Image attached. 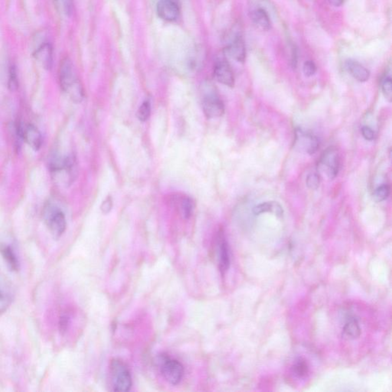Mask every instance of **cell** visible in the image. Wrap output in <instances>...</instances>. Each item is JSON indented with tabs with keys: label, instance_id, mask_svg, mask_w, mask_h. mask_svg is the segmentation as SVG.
Listing matches in <instances>:
<instances>
[{
	"label": "cell",
	"instance_id": "obj_19",
	"mask_svg": "<svg viewBox=\"0 0 392 392\" xmlns=\"http://www.w3.org/2000/svg\"><path fill=\"white\" fill-rule=\"evenodd\" d=\"M361 334V329L358 320L351 318L347 322L343 327V336L350 340H356Z\"/></svg>",
	"mask_w": 392,
	"mask_h": 392
},
{
	"label": "cell",
	"instance_id": "obj_29",
	"mask_svg": "<svg viewBox=\"0 0 392 392\" xmlns=\"http://www.w3.org/2000/svg\"><path fill=\"white\" fill-rule=\"evenodd\" d=\"M362 134L366 140L372 141L375 139V132L371 127L368 126H363L362 128Z\"/></svg>",
	"mask_w": 392,
	"mask_h": 392
},
{
	"label": "cell",
	"instance_id": "obj_5",
	"mask_svg": "<svg viewBox=\"0 0 392 392\" xmlns=\"http://www.w3.org/2000/svg\"><path fill=\"white\" fill-rule=\"evenodd\" d=\"M44 219L46 225L54 238H58L65 232L67 227L66 218L62 211L57 207L48 205L44 210Z\"/></svg>",
	"mask_w": 392,
	"mask_h": 392
},
{
	"label": "cell",
	"instance_id": "obj_7",
	"mask_svg": "<svg viewBox=\"0 0 392 392\" xmlns=\"http://www.w3.org/2000/svg\"><path fill=\"white\" fill-rule=\"evenodd\" d=\"M294 146L300 151L312 155L314 154L320 147V142L315 135L298 129L295 133Z\"/></svg>",
	"mask_w": 392,
	"mask_h": 392
},
{
	"label": "cell",
	"instance_id": "obj_23",
	"mask_svg": "<svg viewBox=\"0 0 392 392\" xmlns=\"http://www.w3.org/2000/svg\"><path fill=\"white\" fill-rule=\"evenodd\" d=\"M151 113V105L148 100L143 102L137 110V118L141 122H145L149 119Z\"/></svg>",
	"mask_w": 392,
	"mask_h": 392
},
{
	"label": "cell",
	"instance_id": "obj_11",
	"mask_svg": "<svg viewBox=\"0 0 392 392\" xmlns=\"http://www.w3.org/2000/svg\"><path fill=\"white\" fill-rule=\"evenodd\" d=\"M13 287L9 280L0 272V314L5 312L13 300Z\"/></svg>",
	"mask_w": 392,
	"mask_h": 392
},
{
	"label": "cell",
	"instance_id": "obj_24",
	"mask_svg": "<svg viewBox=\"0 0 392 392\" xmlns=\"http://www.w3.org/2000/svg\"><path fill=\"white\" fill-rule=\"evenodd\" d=\"M382 90L386 99L389 102L392 100V80L390 76H387L382 83Z\"/></svg>",
	"mask_w": 392,
	"mask_h": 392
},
{
	"label": "cell",
	"instance_id": "obj_9",
	"mask_svg": "<svg viewBox=\"0 0 392 392\" xmlns=\"http://www.w3.org/2000/svg\"><path fill=\"white\" fill-rule=\"evenodd\" d=\"M158 15L167 21H174L180 15V8L177 0H159L156 5Z\"/></svg>",
	"mask_w": 392,
	"mask_h": 392
},
{
	"label": "cell",
	"instance_id": "obj_17",
	"mask_svg": "<svg viewBox=\"0 0 392 392\" xmlns=\"http://www.w3.org/2000/svg\"><path fill=\"white\" fill-rule=\"evenodd\" d=\"M253 213L255 215H261L263 213H272L276 216L281 218L284 215V209L281 204L271 201L256 205L253 209Z\"/></svg>",
	"mask_w": 392,
	"mask_h": 392
},
{
	"label": "cell",
	"instance_id": "obj_30",
	"mask_svg": "<svg viewBox=\"0 0 392 392\" xmlns=\"http://www.w3.org/2000/svg\"><path fill=\"white\" fill-rule=\"evenodd\" d=\"M69 324V317L67 314H64L61 316L59 320V330L61 334H64L67 330Z\"/></svg>",
	"mask_w": 392,
	"mask_h": 392
},
{
	"label": "cell",
	"instance_id": "obj_1",
	"mask_svg": "<svg viewBox=\"0 0 392 392\" xmlns=\"http://www.w3.org/2000/svg\"><path fill=\"white\" fill-rule=\"evenodd\" d=\"M60 85L63 91L71 97L75 103H80L84 99V91L79 83L72 61L69 57H65L61 61L59 68Z\"/></svg>",
	"mask_w": 392,
	"mask_h": 392
},
{
	"label": "cell",
	"instance_id": "obj_15",
	"mask_svg": "<svg viewBox=\"0 0 392 392\" xmlns=\"http://www.w3.org/2000/svg\"><path fill=\"white\" fill-rule=\"evenodd\" d=\"M251 21L254 25L261 31H268L271 28V18L268 11L263 8H255L251 13Z\"/></svg>",
	"mask_w": 392,
	"mask_h": 392
},
{
	"label": "cell",
	"instance_id": "obj_18",
	"mask_svg": "<svg viewBox=\"0 0 392 392\" xmlns=\"http://www.w3.org/2000/svg\"><path fill=\"white\" fill-rule=\"evenodd\" d=\"M0 253L5 263L8 264L11 271H18L19 268V263L18 258L14 252L13 249L9 245H0Z\"/></svg>",
	"mask_w": 392,
	"mask_h": 392
},
{
	"label": "cell",
	"instance_id": "obj_8",
	"mask_svg": "<svg viewBox=\"0 0 392 392\" xmlns=\"http://www.w3.org/2000/svg\"><path fill=\"white\" fill-rule=\"evenodd\" d=\"M217 256H218V268L222 275L229 269L230 252L228 241L225 238V234L220 230L218 232L216 238Z\"/></svg>",
	"mask_w": 392,
	"mask_h": 392
},
{
	"label": "cell",
	"instance_id": "obj_27",
	"mask_svg": "<svg viewBox=\"0 0 392 392\" xmlns=\"http://www.w3.org/2000/svg\"><path fill=\"white\" fill-rule=\"evenodd\" d=\"M303 70H304V74L307 77H311L317 72V67L314 61H307L304 63Z\"/></svg>",
	"mask_w": 392,
	"mask_h": 392
},
{
	"label": "cell",
	"instance_id": "obj_2",
	"mask_svg": "<svg viewBox=\"0 0 392 392\" xmlns=\"http://www.w3.org/2000/svg\"><path fill=\"white\" fill-rule=\"evenodd\" d=\"M202 106L208 118H218L225 113V105L212 85H205L202 90Z\"/></svg>",
	"mask_w": 392,
	"mask_h": 392
},
{
	"label": "cell",
	"instance_id": "obj_22",
	"mask_svg": "<svg viewBox=\"0 0 392 392\" xmlns=\"http://www.w3.org/2000/svg\"><path fill=\"white\" fill-rule=\"evenodd\" d=\"M391 188L388 184H383L379 186L374 192V198L377 202H383L389 197Z\"/></svg>",
	"mask_w": 392,
	"mask_h": 392
},
{
	"label": "cell",
	"instance_id": "obj_13",
	"mask_svg": "<svg viewBox=\"0 0 392 392\" xmlns=\"http://www.w3.org/2000/svg\"><path fill=\"white\" fill-rule=\"evenodd\" d=\"M21 135L25 141L31 146L33 149L38 151L42 144V137L41 133L36 126L33 124L25 125L21 130Z\"/></svg>",
	"mask_w": 392,
	"mask_h": 392
},
{
	"label": "cell",
	"instance_id": "obj_6",
	"mask_svg": "<svg viewBox=\"0 0 392 392\" xmlns=\"http://www.w3.org/2000/svg\"><path fill=\"white\" fill-rule=\"evenodd\" d=\"M320 166L323 172L330 179L337 177L340 166L338 150L335 147H330L326 149L321 156Z\"/></svg>",
	"mask_w": 392,
	"mask_h": 392
},
{
	"label": "cell",
	"instance_id": "obj_31",
	"mask_svg": "<svg viewBox=\"0 0 392 392\" xmlns=\"http://www.w3.org/2000/svg\"><path fill=\"white\" fill-rule=\"evenodd\" d=\"M62 2L65 13L67 15H71L73 9L72 0H62Z\"/></svg>",
	"mask_w": 392,
	"mask_h": 392
},
{
	"label": "cell",
	"instance_id": "obj_25",
	"mask_svg": "<svg viewBox=\"0 0 392 392\" xmlns=\"http://www.w3.org/2000/svg\"><path fill=\"white\" fill-rule=\"evenodd\" d=\"M18 75H17L16 68L15 66L11 65L8 71V88L11 90H16L18 87Z\"/></svg>",
	"mask_w": 392,
	"mask_h": 392
},
{
	"label": "cell",
	"instance_id": "obj_3",
	"mask_svg": "<svg viewBox=\"0 0 392 392\" xmlns=\"http://www.w3.org/2000/svg\"><path fill=\"white\" fill-rule=\"evenodd\" d=\"M112 387L115 392H129L132 387V377L128 368L120 360H113L110 366Z\"/></svg>",
	"mask_w": 392,
	"mask_h": 392
},
{
	"label": "cell",
	"instance_id": "obj_12",
	"mask_svg": "<svg viewBox=\"0 0 392 392\" xmlns=\"http://www.w3.org/2000/svg\"><path fill=\"white\" fill-rule=\"evenodd\" d=\"M225 52L232 59L238 62H244L246 58V48L243 38L241 36L236 37L225 48Z\"/></svg>",
	"mask_w": 392,
	"mask_h": 392
},
{
	"label": "cell",
	"instance_id": "obj_16",
	"mask_svg": "<svg viewBox=\"0 0 392 392\" xmlns=\"http://www.w3.org/2000/svg\"><path fill=\"white\" fill-rule=\"evenodd\" d=\"M347 70L356 80L366 82L370 77V71L366 67L355 60H348L346 63Z\"/></svg>",
	"mask_w": 392,
	"mask_h": 392
},
{
	"label": "cell",
	"instance_id": "obj_4",
	"mask_svg": "<svg viewBox=\"0 0 392 392\" xmlns=\"http://www.w3.org/2000/svg\"><path fill=\"white\" fill-rule=\"evenodd\" d=\"M161 374L167 383L176 386L182 381L184 376V367L180 362L162 355L158 359Z\"/></svg>",
	"mask_w": 392,
	"mask_h": 392
},
{
	"label": "cell",
	"instance_id": "obj_14",
	"mask_svg": "<svg viewBox=\"0 0 392 392\" xmlns=\"http://www.w3.org/2000/svg\"><path fill=\"white\" fill-rule=\"evenodd\" d=\"M33 55L44 68L49 70L52 67L53 48L49 43H44L40 45L35 50Z\"/></svg>",
	"mask_w": 392,
	"mask_h": 392
},
{
	"label": "cell",
	"instance_id": "obj_26",
	"mask_svg": "<svg viewBox=\"0 0 392 392\" xmlns=\"http://www.w3.org/2000/svg\"><path fill=\"white\" fill-rule=\"evenodd\" d=\"M320 176L317 173H313L310 174L307 178V186L309 189L315 190L317 189L320 186Z\"/></svg>",
	"mask_w": 392,
	"mask_h": 392
},
{
	"label": "cell",
	"instance_id": "obj_21",
	"mask_svg": "<svg viewBox=\"0 0 392 392\" xmlns=\"http://www.w3.org/2000/svg\"><path fill=\"white\" fill-rule=\"evenodd\" d=\"M194 210V202L190 198H183L180 203V211L185 219H189L192 216Z\"/></svg>",
	"mask_w": 392,
	"mask_h": 392
},
{
	"label": "cell",
	"instance_id": "obj_32",
	"mask_svg": "<svg viewBox=\"0 0 392 392\" xmlns=\"http://www.w3.org/2000/svg\"><path fill=\"white\" fill-rule=\"evenodd\" d=\"M329 2L333 6L339 7L343 5L344 0H329Z\"/></svg>",
	"mask_w": 392,
	"mask_h": 392
},
{
	"label": "cell",
	"instance_id": "obj_20",
	"mask_svg": "<svg viewBox=\"0 0 392 392\" xmlns=\"http://www.w3.org/2000/svg\"><path fill=\"white\" fill-rule=\"evenodd\" d=\"M293 373L294 376L298 378H304L307 376L309 373V366L306 360L299 359L294 363L292 368Z\"/></svg>",
	"mask_w": 392,
	"mask_h": 392
},
{
	"label": "cell",
	"instance_id": "obj_28",
	"mask_svg": "<svg viewBox=\"0 0 392 392\" xmlns=\"http://www.w3.org/2000/svg\"><path fill=\"white\" fill-rule=\"evenodd\" d=\"M113 208V200L110 196L106 198L100 205V210L102 213L108 214Z\"/></svg>",
	"mask_w": 392,
	"mask_h": 392
},
{
	"label": "cell",
	"instance_id": "obj_10",
	"mask_svg": "<svg viewBox=\"0 0 392 392\" xmlns=\"http://www.w3.org/2000/svg\"><path fill=\"white\" fill-rule=\"evenodd\" d=\"M214 75L218 82L227 87H233L235 85V76L232 67L226 61H218L214 69Z\"/></svg>",
	"mask_w": 392,
	"mask_h": 392
}]
</instances>
